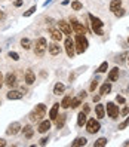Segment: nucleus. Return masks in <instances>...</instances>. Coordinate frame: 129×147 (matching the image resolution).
<instances>
[{
    "label": "nucleus",
    "instance_id": "ddd939ff",
    "mask_svg": "<svg viewBox=\"0 0 129 147\" xmlns=\"http://www.w3.org/2000/svg\"><path fill=\"white\" fill-rule=\"evenodd\" d=\"M49 129H50V122H49V120H40L37 131H39L40 134H45V132L49 131Z\"/></svg>",
    "mask_w": 129,
    "mask_h": 147
},
{
    "label": "nucleus",
    "instance_id": "f704fd0d",
    "mask_svg": "<svg viewBox=\"0 0 129 147\" xmlns=\"http://www.w3.org/2000/svg\"><path fill=\"white\" fill-rule=\"evenodd\" d=\"M34 12H36V6H31L27 12H24V16H30V15H31V13H34Z\"/></svg>",
    "mask_w": 129,
    "mask_h": 147
},
{
    "label": "nucleus",
    "instance_id": "2f4dec72",
    "mask_svg": "<svg viewBox=\"0 0 129 147\" xmlns=\"http://www.w3.org/2000/svg\"><path fill=\"white\" fill-rule=\"evenodd\" d=\"M107 68H108V63L104 61V63H102V64L98 67V71H99V73H105V71H107Z\"/></svg>",
    "mask_w": 129,
    "mask_h": 147
},
{
    "label": "nucleus",
    "instance_id": "20e7f679",
    "mask_svg": "<svg viewBox=\"0 0 129 147\" xmlns=\"http://www.w3.org/2000/svg\"><path fill=\"white\" fill-rule=\"evenodd\" d=\"M48 49V42L45 37H39L37 42H36V46H34V54L37 57H43Z\"/></svg>",
    "mask_w": 129,
    "mask_h": 147
},
{
    "label": "nucleus",
    "instance_id": "bb28decb",
    "mask_svg": "<svg viewBox=\"0 0 129 147\" xmlns=\"http://www.w3.org/2000/svg\"><path fill=\"white\" fill-rule=\"evenodd\" d=\"M120 6H122V0H113V2L110 3V11L114 12L117 7H120Z\"/></svg>",
    "mask_w": 129,
    "mask_h": 147
},
{
    "label": "nucleus",
    "instance_id": "37998d69",
    "mask_svg": "<svg viewBox=\"0 0 129 147\" xmlns=\"http://www.w3.org/2000/svg\"><path fill=\"white\" fill-rule=\"evenodd\" d=\"M3 82H5V80H3V74L0 73V89H2V86H3Z\"/></svg>",
    "mask_w": 129,
    "mask_h": 147
},
{
    "label": "nucleus",
    "instance_id": "423d86ee",
    "mask_svg": "<svg viewBox=\"0 0 129 147\" xmlns=\"http://www.w3.org/2000/svg\"><path fill=\"white\" fill-rule=\"evenodd\" d=\"M64 46H65V52L68 55V58H73L74 54H76V49H74V42L70 39V37H67L65 42H64Z\"/></svg>",
    "mask_w": 129,
    "mask_h": 147
},
{
    "label": "nucleus",
    "instance_id": "49530a36",
    "mask_svg": "<svg viewBox=\"0 0 129 147\" xmlns=\"http://www.w3.org/2000/svg\"><path fill=\"white\" fill-rule=\"evenodd\" d=\"M3 146H6V141L3 140V138H0V147H3Z\"/></svg>",
    "mask_w": 129,
    "mask_h": 147
},
{
    "label": "nucleus",
    "instance_id": "4c0bfd02",
    "mask_svg": "<svg viewBox=\"0 0 129 147\" xmlns=\"http://www.w3.org/2000/svg\"><path fill=\"white\" fill-rule=\"evenodd\" d=\"M97 88H98V82H97V80H93V82L91 83V88H89V89H91V91H95Z\"/></svg>",
    "mask_w": 129,
    "mask_h": 147
},
{
    "label": "nucleus",
    "instance_id": "a19ab883",
    "mask_svg": "<svg viewBox=\"0 0 129 147\" xmlns=\"http://www.w3.org/2000/svg\"><path fill=\"white\" fill-rule=\"evenodd\" d=\"M46 143H48V138H42V140H40V143H39V144H40V146H45Z\"/></svg>",
    "mask_w": 129,
    "mask_h": 147
},
{
    "label": "nucleus",
    "instance_id": "9d476101",
    "mask_svg": "<svg viewBox=\"0 0 129 147\" xmlns=\"http://www.w3.org/2000/svg\"><path fill=\"white\" fill-rule=\"evenodd\" d=\"M19 131H21V125H19V122H13V123L9 125V128H7L6 134H7V135H16Z\"/></svg>",
    "mask_w": 129,
    "mask_h": 147
},
{
    "label": "nucleus",
    "instance_id": "a878e982",
    "mask_svg": "<svg viewBox=\"0 0 129 147\" xmlns=\"http://www.w3.org/2000/svg\"><path fill=\"white\" fill-rule=\"evenodd\" d=\"M64 91H65V86H64L62 83H56V85H55V88H54V94H55V95L62 94Z\"/></svg>",
    "mask_w": 129,
    "mask_h": 147
},
{
    "label": "nucleus",
    "instance_id": "6e6552de",
    "mask_svg": "<svg viewBox=\"0 0 129 147\" xmlns=\"http://www.w3.org/2000/svg\"><path fill=\"white\" fill-rule=\"evenodd\" d=\"M70 22H71V27H73V30H74V33H76V34H85V33H86L85 25H83V24H80L77 20H74V18H73Z\"/></svg>",
    "mask_w": 129,
    "mask_h": 147
},
{
    "label": "nucleus",
    "instance_id": "f03ea898",
    "mask_svg": "<svg viewBox=\"0 0 129 147\" xmlns=\"http://www.w3.org/2000/svg\"><path fill=\"white\" fill-rule=\"evenodd\" d=\"M74 49L77 54H83L88 49V39L85 34H76V42H74Z\"/></svg>",
    "mask_w": 129,
    "mask_h": 147
},
{
    "label": "nucleus",
    "instance_id": "de8ad7c7",
    "mask_svg": "<svg viewBox=\"0 0 129 147\" xmlns=\"http://www.w3.org/2000/svg\"><path fill=\"white\" fill-rule=\"evenodd\" d=\"M2 18H3V12H2V11H0V20H2Z\"/></svg>",
    "mask_w": 129,
    "mask_h": 147
},
{
    "label": "nucleus",
    "instance_id": "c85d7f7f",
    "mask_svg": "<svg viewBox=\"0 0 129 147\" xmlns=\"http://www.w3.org/2000/svg\"><path fill=\"white\" fill-rule=\"evenodd\" d=\"M80 101H82V98H79V97H77V98H71L70 107H71V109H77V107L80 106Z\"/></svg>",
    "mask_w": 129,
    "mask_h": 147
},
{
    "label": "nucleus",
    "instance_id": "5701e85b",
    "mask_svg": "<svg viewBox=\"0 0 129 147\" xmlns=\"http://www.w3.org/2000/svg\"><path fill=\"white\" fill-rule=\"evenodd\" d=\"M111 91V83H104V85H102L101 86V89H99V95H105V94H108Z\"/></svg>",
    "mask_w": 129,
    "mask_h": 147
},
{
    "label": "nucleus",
    "instance_id": "7ed1b4c3",
    "mask_svg": "<svg viewBox=\"0 0 129 147\" xmlns=\"http://www.w3.org/2000/svg\"><path fill=\"white\" fill-rule=\"evenodd\" d=\"M89 20H91V24H92V30H93V33L98 34V36H102V34H104V31H102L104 22H102L99 18H97V16H93L92 13H89Z\"/></svg>",
    "mask_w": 129,
    "mask_h": 147
},
{
    "label": "nucleus",
    "instance_id": "0eeeda50",
    "mask_svg": "<svg viewBox=\"0 0 129 147\" xmlns=\"http://www.w3.org/2000/svg\"><path fill=\"white\" fill-rule=\"evenodd\" d=\"M107 113L111 119H117L119 116V107L114 104V102H107Z\"/></svg>",
    "mask_w": 129,
    "mask_h": 147
},
{
    "label": "nucleus",
    "instance_id": "4be33fe9",
    "mask_svg": "<svg viewBox=\"0 0 129 147\" xmlns=\"http://www.w3.org/2000/svg\"><path fill=\"white\" fill-rule=\"evenodd\" d=\"M86 116H88V115L83 113V111H80L79 116H77V125H79V126H83V125L86 123V120H88V119H86Z\"/></svg>",
    "mask_w": 129,
    "mask_h": 147
},
{
    "label": "nucleus",
    "instance_id": "4468645a",
    "mask_svg": "<svg viewBox=\"0 0 129 147\" xmlns=\"http://www.w3.org/2000/svg\"><path fill=\"white\" fill-rule=\"evenodd\" d=\"M24 80H25L27 85H33L34 82H36V76H34V73L31 70H27L25 74H24Z\"/></svg>",
    "mask_w": 129,
    "mask_h": 147
},
{
    "label": "nucleus",
    "instance_id": "cd10ccee",
    "mask_svg": "<svg viewBox=\"0 0 129 147\" xmlns=\"http://www.w3.org/2000/svg\"><path fill=\"white\" fill-rule=\"evenodd\" d=\"M102 146H107V138H98V140L95 141V144H93V147H102Z\"/></svg>",
    "mask_w": 129,
    "mask_h": 147
},
{
    "label": "nucleus",
    "instance_id": "58836bf2",
    "mask_svg": "<svg viewBox=\"0 0 129 147\" xmlns=\"http://www.w3.org/2000/svg\"><path fill=\"white\" fill-rule=\"evenodd\" d=\"M82 111H83V113H86V115H88V113H89V111H91V109H89V106H88V104H85V106H83V110H82Z\"/></svg>",
    "mask_w": 129,
    "mask_h": 147
},
{
    "label": "nucleus",
    "instance_id": "f257e3e1",
    "mask_svg": "<svg viewBox=\"0 0 129 147\" xmlns=\"http://www.w3.org/2000/svg\"><path fill=\"white\" fill-rule=\"evenodd\" d=\"M45 115H46L45 104H37L36 109L30 113V120H31V122H40V120L45 117Z\"/></svg>",
    "mask_w": 129,
    "mask_h": 147
},
{
    "label": "nucleus",
    "instance_id": "9b49d317",
    "mask_svg": "<svg viewBox=\"0 0 129 147\" xmlns=\"http://www.w3.org/2000/svg\"><path fill=\"white\" fill-rule=\"evenodd\" d=\"M49 33H50V37H52L55 42H61L62 37H64V33L59 30V28H58V30H56V28H50Z\"/></svg>",
    "mask_w": 129,
    "mask_h": 147
},
{
    "label": "nucleus",
    "instance_id": "c756f323",
    "mask_svg": "<svg viewBox=\"0 0 129 147\" xmlns=\"http://www.w3.org/2000/svg\"><path fill=\"white\" fill-rule=\"evenodd\" d=\"M21 46H22L24 49H30V48H31L30 39H22V40H21Z\"/></svg>",
    "mask_w": 129,
    "mask_h": 147
},
{
    "label": "nucleus",
    "instance_id": "2eb2a0df",
    "mask_svg": "<svg viewBox=\"0 0 129 147\" xmlns=\"http://www.w3.org/2000/svg\"><path fill=\"white\" fill-rule=\"evenodd\" d=\"M5 85H7L9 88H13V86L16 85V76L13 73H9L5 79Z\"/></svg>",
    "mask_w": 129,
    "mask_h": 147
},
{
    "label": "nucleus",
    "instance_id": "a18cd8bd",
    "mask_svg": "<svg viewBox=\"0 0 129 147\" xmlns=\"http://www.w3.org/2000/svg\"><path fill=\"white\" fill-rule=\"evenodd\" d=\"M79 98H86V92H85V91L79 94Z\"/></svg>",
    "mask_w": 129,
    "mask_h": 147
},
{
    "label": "nucleus",
    "instance_id": "1a4fd4ad",
    "mask_svg": "<svg viewBox=\"0 0 129 147\" xmlns=\"http://www.w3.org/2000/svg\"><path fill=\"white\" fill-rule=\"evenodd\" d=\"M58 28L61 30L65 36H71V27H70V24H68V22H65V21L61 20V21L58 22Z\"/></svg>",
    "mask_w": 129,
    "mask_h": 147
},
{
    "label": "nucleus",
    "instance_id": "a211bd4d",
    "mask_svg": "<svg viewBox=\"0 0 129 147\" xmlns=\"http://www.w3.org/2000/svg\"><path fill=\"white\" fill-rule=\"evenodd\" d=\"M119 79V68L114 67V68H111L110 73H108V80L110 82H116Z\"/></svg>",
    "mask_w": 129,
    "mask_h": 147
},
{
    "label": "nucleus",
    "instance_id": "79ce46f5",
    "mask_svg": "<svg viewBox=\"0 0 129 147\" xmlns=\"http://www.w3.org/2000/svg\"><path fill=\"white\" fill-rule=\"evenodd\" d=\"M21 5H22V0H15V6L16 7H19Z\"/></svg>",
    "mask_w": 129,
    "mask_h": 147
},
{
    "label": "nucleus",
    "instance_id": "473e14b6",
    "mask_svg": "<svg viewBox=\"0 0 129 147\" xmlns=\"http://www.w3.org/2000/svg\"><path fill=\"white\" fill-rule=\"evenodd\" d=\"M114 15L117 16V18H120V16L125 15V9H122V7H117V9L114 11Z\"/></svg>",
    "mask_w": 129,
    "mask_h": 147
},
{
    "label": "nucleus",
    "instance_id": "c03bdc74",
    "mask_svg": "<svg viewBox=\"0 0 129 147\" xmlns=\"http://www.w3.org/2000/svg\"><path fill=\"white\" fill-rule=\"evenodd\" d=\"M99 98H101V95H95V97H93V102H98Z\"/></svg>",
    "mask_w": 129,
    "mask_h": 147
},
{
    "label": "nucleus",
    "instance_id": "aec40b11",
    "mask_svg": "<svg viewBox=\"0 0 129 147\" xmlns=\"http://www.w3.org/2000/svg\"><path fill=\"white\" fill-rule=\"evenodd\" d=\"M22 132H24V137L25 138H33V135H34V131H33V128L30 126V125H27V126H24V129H22Z\"/></svg>",
    "mask_w": 129,
    "mask_h": 147
},
{
    "label": "nucleus",
    "instance_id": "39448f33",
    "mask_svg": "<svg viewBox=\"0 0 129 147\" xmlns=\"http://www.w3.org/2000/svg\"><path fill=\"white\" fill-rule=\"evenodd\" d=\"M86 131H88L89 134H95V132H98L99 131V128H101V125H99V122L98 120H95V119H88L86 120Z\"/></svg>",
    "mask_w": 129,
    "mask_h": 147
},
{
    "label": "nucleus",
    "instance_id": "8fccbe9b",
    "mask_svg": "<svg viewBox=\"0 0 129 147\" xmlns=\"http://www.w3.org/2000/svg\"><path fill=\"white\" fill-rule=\"evenodd\" d=\"M128 64H129V59H128Z\"/></svg>",
    "mask_w": 129,
    "mask_h": 147
},
{
    "label": "nucleus",
    "instance_id": "412c9836",
    "mask_svg": "<svg viewBox=\"0 0 129 147\" xmlns=\"http://www.w3.org/2000/svg\"><path fill=\"white\" fill-rule=\"evenodd\" d=\"M58 110H59V104H54V107L50 109V111H49V117L52 119V120L56 119V116H58Z\"/></svg>",
    "mask_w": 129,
    "mask_h": 147
},
{
    "label": "nucleus",
    "instance_id": "6ab92c4d",
    "mask_svg": "<svg viewBox=\"0 0 129 147\" xmlns=\"http://www.w3.org/2000/svg\"><path fill=\"white\" fill-rule=\"evenodd\" d=\"M86 143H88V140H86L85 137H77L76 140L71 143L73 147H79V146H86Z\"/></svg>",
    "mask_w": 129,
    "mask_h": 147
},
{
    "label": "nucleus",
    "instance_id": "ea45409f",
    "mask_svg": "<svg viewBox=\"0 0 129 147\" xmlns=\"http://www.w3.org/2000/svg\"><path fill=\"white\" fill-rule=\"evenodd\" d=\"M122 115H123V116H126V115H129V107H125V109L122 110Z\"/></svg>",
    "mask_w": 129,
    "mask_h": 147
},
{
    "label": "nucleus",
    "instance_id": "393cba45",
    "mask_svg": "<svg viewBox=\"0 0 129 147\" xmlns=\"http://www.w3.org/2000/svg\"><path fill=\"white\" fill-rule=\"evenodd\" d=\"M95 111H97V116L99 119H102V117H104V115H105V110H104V106H102V104H98L95 107Z\"/></svg>",
    "mask_w": 129,
    "mask_h": 147
},
{
    "label": "nucleus",
    "instance_id": "72a5a7b5",
    "mask_svg": "<svg viewBox=\"0 0 129 147\" xmlns=\"http://www.w3.org/2000/svg\"><path fill=\"white\" fill-rule=\"evenodd\" d=\"M128 125H129V117H126V119L123 120V122L119 125V129H125V128H126Z\"/></svg>",
    "mask_w": 129,
    "mask_h": 147
},
{
    "label": "nucleus",
    "instance_id": "dca6fc26",
    "mask_svg": "<svg viewBox=\"0 0 129 147\" xmlns=\"http://www.w3.org/2000/svg\"><path fill=\"white\" fill-rule=\"evenodd\" d=\"M65 120H67V116H65V115H59V116H56V119H55V125H56V128H58V129L64 128Z\"/></svg>",
    "mask_w": 129,
    "mask_h": 147
},
{
    "label": "nucleus",
    "instance_id": "09e8293b",
    "mask_svg": "<svg viewBox=\"0 0 129 147\" xmlns=\"http://www.w3.org/2000/svg\"><path fill=\"white\" fill-rule=\"evenodd\" d=\"M125 146H129V141H126V143H125Z\"/></svg>",
    "mask_w": 129,
    "mask_h": 147
},
{
    "label": "nucleus",
    "instance_id": "e433bc0d",
    "mask_svg": "<svg viewBox=\"0 0 129 147\" xmlns=\"http://www.w3.org/2000/svg\"><path fill=\"white\" fill-rule=\"evenodd\" d=\"M116 101L120 102V104H125V101H126V100L122 97V95H117V97H116Z\"/></svg>",
    "mask_w": 129,
    "mask_h": 147
},
{
    "label": "nucleus",
    "instance_id": "3c124183",
    "mask_svg": "<svg viewBox=\"0 0 129 147\" xmlns=\"http://www.w3.org/2000/svg\"><path fill=\"white\" fill-rule=\"evenodd\" d=\"M128 42H129V39H128Z\"/></svg>",
    "mask_w": 129,
    "mask_h": 147
},
{
    "label": "nucleus",
    "instance_id": "b1692460",
    "mask_svg": "<svg viewBox=\"0 0 129 147\" xmlns=\"http://www.w3.org/2000/svg\"><path fill=\"white\" fill-rule=\"evenodd\" d=\"M70 104H71V97H70V95H67V97L62 98V101H61V104H59V106H61L62 109H68Z\"/></svg>",
    "mask_w": 129,
    "mask_h": 147
},
{
    "label": "nucleus",
    "instance_id": "7c9ffc66",
    "mask_svg": "<svg viewBox=\"0 0 129 147\" xmlns=\"http://www.w3.org/2000/svg\"><path fill=\"white\" fill-rule=\"evenodd\" d=\"M71 7H73V11H80L82 7H83V5H82L80 2H77V0H76V2L71 3Z\"/></svg>",
    "mask_w": 129,
    "mask_h": 147
},
{
    "label": "nucleus",
    "instance_id": "f3484780",
    "mask_svg": "<svg viewBox=\"0 0 129 147\" xmlns=\"http://www.w3.org/2000/svg\"><path fill=\"white\" fill-rule=\"evenodd\" d=\"M21 98H22V92H19V91L11 89L7 92V100H21Z\"/></svg>",
    "mask_w": 129,
    "mask_h": 147
},
{
    "label": "nucleus",
    "instance_id": "c9c22d12",
    "mask_svg": "<svg viewBox=\"0 0 129 147\" xmlns=\"http://www.w3.org/2000/svg\"><path fill=\"white\" fill-rule=\"evenodd\" d=\"M9 58H12L13 61H18V59H19V55L16 54V52H9Z\"/></svg>",
    "mask_w": 129,
    "mask_h": 147
},
{
    "label": "nucleus",
    "instance_id": "f8f14e48",
    "mask_svg": "<svg viewBox=\"0 0 129 147\" xmlns=\"http://www.w3.org/2000/svg\"><path fill=\"white\" fill-rule=\"evenodd\" d=\"M48 49H49V54L54 55V57H56V55L61 54V48H59V45H58L56 42H52L50 45H48Z\"/></svg>",
    "mask_w": 129,
    "mask_h": 147
}]
</instances>
